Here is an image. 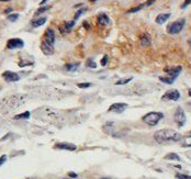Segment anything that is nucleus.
I'll list each match as a JSON object with an SVG mask.
<instances>
[{
  "label": "nucleus",
  "mask_w": 191,
  "mask_h": 179,
  "mask_svg": "<svg viewBox=\"0 0 191 179\" xmlns=\"http://www.w3.org/2000/svg\"><path fill=\"white\" fill-rule=\"evenodd\" d=\"M154 138L155 141L162 144V143H168V142H178L181 141V134L176 132L174 130L165 129V130H159L156 133L154 134Z\"/></svg>",
  "instance_id": "1"
},
{
  "label": "nucleus",
  "mask_w": 191,
  "mask_h": 179,
  "mask_svg": "<svg viewBox=\"0 0 191 179\" xmlns=\"http://www.w3.org/2000/svg\"><path fill=\"white\" fill-rule=\"evenodd\" d=\"M162 118H164V113L154 111V112H150L147 113L146 116H144L143 117V121L147 125H150V126H155V125L158 124V122L162 120Z\"/></svg>",
  "instance_id": "2"
},
{
  "label": "nucleus",
  "mask_w": 191,
  "mask_h": 179,
  "mask_svg": "<svg viewBox=\"0 0 191 179\" xmlns=\"http://www.w3.org/2000/svg\"><path fill=\"white\" fill-rule=\"evenodd\" d=\"M185 23H186V20L185 19H179V20L175 21L172 23L167 26V32L169 34H178L181 32V30L183 29L185 26Z\"/></svg>",
  "instance_id": "3"
},
{
  "label": "nucleus",
  "mask_w": 191,
  "mask_h": 179,
  "mask_svg": "<svg viewBox=\"0 0 191 179\" xmlns=\"http://www.w3.org/2000/svg\"><path fill=\"white\" fill-rule=\"evenodd\" d=\"M174 120L175 122L177 123L179 128H181L183 125L186 124V121H187V118H186V113L183 111V109L181 107H178L177 110H176V112H175V116H174Z\"/></svg>",
  "instance_id": "4"
},
{
  "label": "nucleus",
  "mask_w": 191,
  "mask_h": 179,
  "mask_svg": "<svg viewBox=\"0 0 191 179\" xmlns=\"http://www.w3.org/2000/svg\"><path fill=\"white\" fill-rule=\"evenodd\" d=\"M179 98H180V93L177 89L167 90L162 96V100H164V101H177V100H179Z\"/></svg>",
  "instance_id": "5"
},
{
  "label": "nucleus",
  "mask_w": 191,
  "mask_h": 179,
  "mask_svg": "<svg viewBox=\"0 0 191 179\" xmlns=\"http://www.w3.org/2000/svg\"><path fill=\"white\" fill-rule=\"evenodd\" d=\"M24 46V42L21 39H10L7 42V48L8 50H16V48H22Z\"/></svg>",
  "instance_id": "6"
},
{
  "label": "nucleus",
  "mask_w": 191,
  "mask_h": 179,
  "mask_svg": "<svg viewBox=\"0 0 191 179\" xmlns=\"http://www.w3.org/2000/svg\"><path fill=\"white\" fill-rule=\"evenodd\" d=\"M129 108V104L123 103V102H116L113 103L112 106H110L108 109L109 112H114V113H122L123 111H125V109Z\"/></svg>",
  "instance_id": "7"
},
{
  "label": "nucleus",
  "mask_w": 191,
  "mask_h": 179,
  "mask_svg": "<svg viewBox=\"0 0 191 179\" xmlns=\"http://www.w3.org/2000/svg\"><path fill=\"white\" fill-rule=\"evenodd\" d=\"M42 41L46 42V43H48V44H52V45H54V43H55V33H54V31H53L52 29L46 30L45 33H44V35H43Z\"/></svg>",
  "instance_id": "8"
},
{
  "label": "nucleus",
  "mask_w": 191,
  "mask_h": 179,
  "mask_svg": "<svg viewBox=\"0 0 191 179\" xmlns=\"http://www.w3.org/2000/svg\"><path fill=\"white\" fill-rule=\"evenodd\" d=\"M2 77L7 81H9V83H14V81H19L20 80V76L18 75L17 73H13V71H4V74H2Z\"/></svg>",
  "instance_id": "9"
},
{
  "label": "nucleus",
  "mask_w": 191,
  "mask_h": 179,
  "mask_svg": "<svg viewBox=\"0 0 191 179\" xmlns=\"http://www.w3.org/2000/svg\"><path fill=\"white\" fill-rule=\"evenodd\" d=\"M54 147L55 148H58V150H71V152L77 150V146L75 144H71V143H57V144H55Z\"/></svg>",
  "instance_id": "10"
},
{
  "label": "nucleus",
  "mask_w": 191,
  "mask_h": 179,
  "mask_svg": "<svg viewBox=\"0 0 191 179\" xmlns=\"http://www.w3.org/2000/svg\"><path fill=\"white\" fill-rule=\"evenodd\" d=\"M165 73H167L169 76L171 77H175V78H177L178 75L180 74V71H182V67L181 66H176V67H166L165 69Z\"/></svg>",
  "instance_id": "11"
},
{
  "label": "nucleus",
  "mask_w": 191,
  "mask_h": 179,
  "mask_svg": "<svg viewBox=\"0 0 191 179\" xmlns=\"http://www.w3.org/2000/svg\"><path fill=\"white\" fill-rule=\"evenodd\" d=\"M41 51L43 52V54L45 55H52L54 53V45L48 44L46 42H41Z\"/></svg>",
  "instance_id": "12"
},
{
  "label": "nucleus",
  "mask_w": 191,
  "mask_h": 179,
  "mask_svg": "<svg viewBox=\"0 0 191 179\" xmlns=\"http://www.w3.org/2000/svg\"><path fill=\"white\" fill-rule=\"evenodd\" d=\"M75 25V20H73V21H69V22H64L61 26H59V31L62 32L63 34H65V33H68L69 31L71 30V28Z\"/></svg>",
  "instance_id": "13"
},
{
  "label": "nucleus",
  "mask_w": 191,
  "mask_h": 179,
  "mask_svg": "<svg viewBox=\"0 0 191 179\" xmlns=\"http://www.w3.org/2000/svg\"><path fill=\"white\" fill-rule=\"evenodd\" d=\"M97 21H98V23L101 25H108L111 23V20H110V18L105 14V13H100L98 18H97Z\"/></svg>",
  "instance_id": "14"
},
{
  "label": "nucleus",
  "mask_w": 191,
  "mask_h": 179,
  "mask_svg": "<svg viewBox=\"0 0 191 179\" xmlns=\"http://www.w3.org/2000/svg\"><path fill=\"white\" fill-rule=\"evenodd\" d=\"M140 42H141V45L143 47H146V46H148L150 44V35L148 33H143L140 36Z\"/></svg>",
  "instance_id": "15"
},
{
  "label": "nucleus",
  "mask_w": 191,
  "mask_h": 179,
  "mask_svg": "<svg viewBox=\"0 0 191 179\" xmlns=\"http://www.w3.org/2000/svg\"><path fill=\"white\" fill-rule=\"evenodd\" d=\"M169 18H170V13H160V14H158L157 17H156V23L162 24V23H165Z\"/></svg>",
  "instance_id": "16"
},
{
  "label": "nucleus",
  "mask_w": 191,
  "mask_h": 179,
  "mask_svg": "<svg viewBox=\"0 0 191 179\" xmlns=\"http://www.w3.org/2000/svg\"><path fill=\"white\" fill-rule=\"evenodd\" d=\"M45 22H46V18H40V19L31 21V25H32L33 28H38V26H41V25L44 24Z\"/></svg>",
  "instance_id": "17"
},
{
  "label": "nucleus",
  "mask_w": 191,
  "mask_h": 179,
  "mask_svg": "<svg viewBox=\"0 0 191 179\" xmlns=\"http://www.w3.org/2000/svg\"><path fill=\"white\" fill-rule=\"evenodd\" d=\"M165 159H167V160H177V162H179V160H180V157H179V155L176 154V153H169V154H167L166 156H165Z\"/></svg>",
  "instance_id": "18"
},
{
  "label": "nucleus",
  "mask_w": 191,
  "mask_h": 179,
  "mask_svg": "<svg viewBox=\"0 0 191 179\" xmlns=\"http://www.w3.org/2000/svg\"><path fill=\"white\" fill-rule=\"evenodd\" d=\"M181 146L182 147H191V136H186L181 138Z\"/></svg>",
  "instance_id": "19"
},
{
  "label": "nucleus",
  "mask_w": 191,
  "mask_h": 179,
  "mask_svg": "<svg viewBox=\"0 0 191 179\" xmlns=\"http://www.w3.org/2000/svg\"><path fill=\"white\" fill-rule=\"evenodd\" d=\"M144 7H147V4H146V2H144V4H140V6H137V7H134V8H131L128 10V12L126 13H134V12H137V11H140V10H142V9L144 8Z\"/></svg>",
  "instance_id": "20"
},
{
  "label": "nucleus",
  "mask_w": 191,
  "mask_h": 179,
  "mask_svg": "<svg viewBox=\"0 0 191 179\" xmlns=\"http://www.w3.org/2000/svg\"><path fill=\"white\" fill-rule=\"evenodd\" d=\"M176 79H177V78L171 77V76H169V77H159V80H160V81H162V83H168V85L174 83Z\"/></svg>",
  "instance_id": "21"
},
{
  "label": "nucleus",
  "mask_w": 191,
  "mask_h": 179,
  "mask_svg": "<svg viewBox=\"0 0 191 179\" xmlns=\"http://www.w3.org/2000/svg\"><path fill=\"white\" fill-rule=\"evenodd\" d=\"M80 66V63H76V64H66L65 68L69 71H74L76 69H78V67Z\"/></svg>",
  "instance_id": "22"
},
{
  "label": "nucleus",
  "mask_w": 191,
  "mask_h": 179,
  "mask_svg": "<svg viewBox=\"0 0 191 179\" xmlns=\"http://www.w3.org/2000/svg\"><path fill=\"white\" fill-rule=\"evenodd\" d=\"M30 118V112L29 111H25L24 113H20V114H18L14 117L16 120H28Z\"/></svg>",
  "instance_id": "23"
},
{
  "label": "nucleus",
  "mask_w": 191,
  "mask_h": 179,
  "mask_svg": "<svg viewBox=\"0 0 191 179\" xmlns=\"http://www.w3.org/2000/svg\"><path fill=\"white\" fill-rule=\"evenodd\" d=\"M132 79H133V77H130V78H122V79L118 80V81L115 83V85H116V86H123V85L129 83Z\"/></svg>",
  "instance_id": "24"
},
{
  "label": "nucleus",
  "mask_w": 191,
  "mask_h": 179,
  "mask_svg": "<svg viewBox=\"0 0 191 179\" xmlns=\"http://www.w3.org/2000/svg\"><path fill=\"white\" fill-rule=\"evenodd\" d=\"M48 9H50V6H45V7H41V8H38V10H36V12H35V16H38V14H41V13H43L44 11L48 10Z\"/></svg>",
  "instance_id": "25"
},
{
  "label": "nucleus",
  "mask_w": 191,
  "mask_h": 179,
  "mask_svg": "<svg viewBox=\"0 0 191 179\" xmlns=\"http://www.w3.org/2000/svg\"><path fill=\"white\" fill-rule=\"evenodd\" d=\"M86 65H87V67H89V68H96V67H97L96 63L93 62L91 58H88L87 59V62H86Z\"/></svg>",
  "instance_id": "26"
},
{
  "label": "nucleus",
  "mask_w": 191,
  "mask_h": 179,
  "mask_svg": "<svg viewBox=\"0 0 191 179\" xmlns=\"http://www.w3.org/2000/svg\"><path fill=\"white\" fill-rule=\"evenodd\" d=\"M18 18H19L18 13H12V14H9L8 16V20L11 21V22H14V21L18 20Z\"/></svg>",
  "instance_id": "27"
},
{
  "label": "nucleus",
  "mask_w": 191,
  "mask_h": 179,
  "mask_svg": "<svg viewBox=\"0 0 191 179\" xmlns=\"http://www.w3.org/2000/svg\"><path fill=\"white\" fill-rule=\"evenodd\" d=\"M176 178L177 179H191V176L185 175V174H176Z\"/></svg>",
  "instance_id": "28"
},
{
  "label": "nucleus",
  "mask_w": 191,
  "mask_h": 179,
  "mask_svg": "<svg viewBox=\"0 0 191 179\" xmlns=\"http://www.w3.org/2000/svg\"><path fill=\"white\" fill-rule=\"evenodd\" d=\"M85 11H86V8H81V9H79L78 11H77V13H76L75 14V19H74V20H77V19H78L79 17H80V16H81V14H83V12H85Z\"/></svg>",
  "instance_id": "29"
},
{
  "label": "nucleus",
  "mask_w": 191,
  "mask_h": 179,
  "mask_svg": "<svg viewBox=\"0 0 191 179\" xmlns=\"http://www.w3.org/2000/svg\"><path fill=\"white\" fill-rule=\"evenodd\" d=\"M91 85L92 83H78L77 86H78V88H89V87H91Z\"/></svg>",
  "instance_id": "30"
},
{
  "label": "nucleus",
  "mask_w": 191,
  "mask_h": 179,
  "mask_svg": "<svg viewBox=\"0 0 191 179\" xmlns=\"http://www.w3.org/2000/svg\"><path fill=\"white\" fill-rule=\"evenodd\" d=\"M107 63H108V56H107V55H104L103 58L101 59V65H102V66H105V65H107Z\"/></svg>",
  "instance_id": "31"
},
{
  "label": "nucleus",
  "mask_w": 191,
  "mask_h": 179,
  "mask_svg": "<svg viewBox=\"0 0 191 179\" xmlns=\"http://www.w3.org/2000/svg\"><path fill=\"white\" fill-rule=\"evenodd\" d=\"M6 160H7V156H6V155H2V156L0 157V166L4 165V163H6Z\"/></svg>",
  "instance_id": "32"
},
{
  "label": "nucleus",
  "mask_w": 191,
  "mask_h": 179,
  "mask_svg": "<svg viewBox=\"0 0 191 179\" xmlns=\"http://www.w3.org/2000/svg\"><path fill=\"white\" fill-rule=\"evenodd\" d=\"M191 2V0H185V2H183V4L181 6V8L182 9H185V8H187V6H189V4Z\"/></svg>",
  "instance_id": "33"
},
{
  "label": "nucleus",
  "mask_w": 191,
  "mask_h": 179,
  "mask_svg": "<svg viewBox=\"0 0 191 179\" xmlns=\"http://www.w3.org/2000/svg\"><path fill=\"white\" fill-rule=\"evenodd\" d=\"M68 175H69V177H71V178H73V179L77 178V174H75V173H69Z\"/></svg>",
  "instance_id": "34"
},
{
  "label": "nucleus",
  "mask_w": 191,
  "mask_h": 179,
  "mask_svg": "<svg viewBox=\"0 0 191 179\" xmlns=\"http://www.w3.org/2000/svg\"><path fill=\"white\" fill-rule=\"evenodd\" d=\"M83 26H86V29H87V30L90 29V28H89V25H88V22H86V21L83 22Z\"/></svg>",
  "instance_id": "35"
},
{
  "label": "nucleus",
  "mask_w": 191,
  "mask_h": 179,
  "mask_svg": "<svg viewBox=\"0 0 191 179\" xmlns=\"http://www.w3.org/2000/svg\"><path fill=\"white\" fill-rule=\"evenodd\" d=\"M11 10H12V9H11V8L7 9V10H6V11H4V13H9V12H10V11H11Z\"/></svg>",
  "instance_id": "36"
},
{
  "label": "nucleus",
  "mask_w": 191,
  "mask_h": 179,
  "mask_svg": "<svg viewBox=\"0 0 191 179\" xmlns=\"http://www.w3.org/2000/svg\"><path fill=\"white\" fill-rule=\"evenodd\" d=\"M46 1H48V0H42V1H41V4H41V6H43V4H45Z\"/></svg>",
  "instance_id": "37"
},
{
  "label": "nucleus",
  "mask_w": 191,
  "mask_h": 179,
  "mask_svg": "<svg viewBox=\"0 0 191 179\" xmlns=\"http://www.w3.org/2000/svg\"><path fill=\"white\" fill-rule=\"evenodd\" d=\"M188 95L191 97V89H189V90H188Z\"/></svg>",
  "instance_id": "38"
},
{
  "label": "nucleus",
  "mask_w": 191,
  "mask_h": 179,
  "mask_svg": "<svg viewBox=\"0 0 191 179\" xmlns=\"http://www.w3.org/2000/svg\"><path fill=\"white\" fill-rule=\"evenodd\" d=\"M0 1H10V0H0Z\"/></svg>",
  "instance_id": "39"
},
{
  "label": "nucleus",
  "mask_w": 191,
  "mask_h": 179,
  "mask_svg": "<svg viewBox=\"0 0 191 179\" xmlns=\"http://www.w3.org/2000/svg\"><path fill=\"white\" fill-rule=\"evenodd\" d=\"M90 1H91V2H95V1H97V0H90Z\"/></svg>",
  "instance_id": "40"
},
{
  "label": "nucleus",
  "mask_w": 191,
  "mask_h": 179,
  "mask_svg": "<svg viewBox=\"0 0 191 179\" xmlns=\"http://www.w3.org/2000/svg\"><path fill=\"white\" fill-rule=\"evenodd\" d=\"M62 179H71V178H62ZM71 179H73V178H71Z\"/></svg>",
  "instance_id": "41"
},
{
  "label": "nucleus",
  "mask_w": 191,
  "mask_h": 179,
  "mask_svg": "<svg viewBox=\"0 0 191 179\" xmlns=\"http://www.w3.org/2000/svg\"><path fill=\"white\" fill-rule=\"evenodd\" d=\"M102 179H110V178H102Z\"/></svg>",
  "instance_id": "42"
}]
</instances>
